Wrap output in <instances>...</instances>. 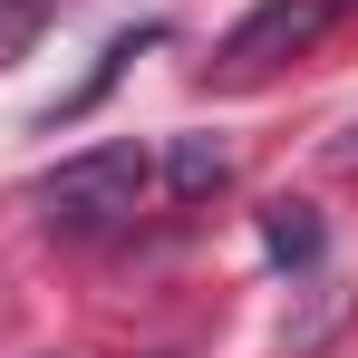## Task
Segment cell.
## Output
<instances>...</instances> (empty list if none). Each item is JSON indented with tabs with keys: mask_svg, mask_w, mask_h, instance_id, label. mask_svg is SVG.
<instances>
[{
	"mask_svg": "<svg viewBox=\"0 0 358 358\" xmlns=\"http://www.w3.org/2000/svg\"><path fill=\"white\" fill-rule=\"evenodd\" d=\"M155 194V155L145 145H87V155H68L59 175H39V233L49 242H107L136 223V203Z\"/></svg>",
	"mask_w": 358,
	"mask_h": 358,
	"instance_id": "1",
	"label": "cell"
},
{
	"mask_svg": "<svg viewBox=\"0 0 358 358\" xmlns=\"http://www.w3.org/2000/svg\"><path fill=\"white\" fill-rule=\"evenodd\" d=\"M320 20H329V0H262V10H242L233 20V39H223V78H262V68H281L300 59L310 39H320Z\"/></svg>",
	"mask_w": 358,
	"mask_h": 358,
	"instance_id": "2",
	"label": "cell"
},
{
	"mask_svg": "<svg viewBox=\"0 0 358 358\" xmlns=\"http://www.w3.org/2000/svg\"><path fill=\"white\" fill-rule=\"evenodd\" d=\"M165 184H175L184 203L223 194V184H233V145H223V136H175V155H165Z\"/></svg>",
	"mask_w": 358,
	"mask_h": 358,
	"instance_id": "3",
	"label": "cell"
},
{
	"mask_svg": "<svg viewBox=\"0 0 358 358\" xmlns=\"http://www.w3.org/2000/svg\"><path fill=\"white\" fill-rule=\"evenodd\" d=\"M262 252H271V262H291V271H310V262H320V213L291 203V194H281V203H262Z\"/></svg>",
	"mask_w": 358,
	"mask_h": 358,
	"instance_id": "4",
	"label": "cell"
},
{
	"mask_svg": "<svg viewBox=\"0 0 358 358\" xmlns=\"http://www.w3.org/2000/svg\"><path fill=\"white\" fill-rule=\"evenodd\" d=\"M155 39H165V29H126V39H107V49H97V68H87V78H78V87H68L59 107H49V126H59V117H87V107H97V97H107V87H117V68L136 59V49H155Z\"/></svg>",
	"mask_w": 358,
	"mask_h": 358,
	"instance_id": "5",
	"label": "cell"
},
{
	"mask_svg": "<svg viewBox=\"0 0 358 358\" xmlns=\"http://www.w3.org/2000/svg\"><path fill=\"white\" fill-rule=\"evenodd\" d=\"M329 10H358V0H329Z\"/></svg>",
	"mask_w": 358,
	"mask_h": 358,
	"instance_id": "6",
	"label": "cell"
},
{
	"mask_svg": "<svg viewBox=\"0 0 358 358\" xmlns=\"http://www.w3.org/2000/svg\"><path fill=\"white\" fill-rule=\"evenodd\" d=\"M39 10H59V0H39Z\"/></svg>",
	"mask_w": 358,
	"mask_h": 358,
	"instance_id": "7",
	"label": "cell"
}]
</instances>
